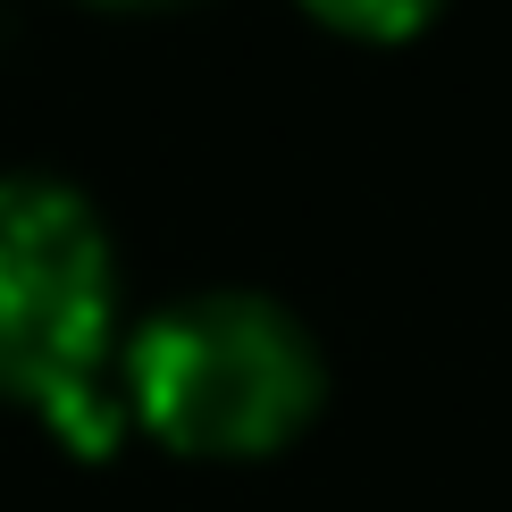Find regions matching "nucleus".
Returning a JSON list of instances; mask_svg holds the SVG:
<instances>
[{
  "mask_svg": "<svg viewBox=\"0 0 512 512\" xmlns=\"http://www.w3.org/2000/svg\"><path fill=\"white\" fill-rule=\"evenodd\" d=\"M0 395L84 462L126 437L118 252L101 210L59 177H0Z\"/></svg>",
  "mask_w": 512,
  "mask_h": 512,
  "instance_id": "obj_1",
  "label": "nucleus"
},
{
  "mask_svg": "<svg viewBox=\"0 0 512 512\" xmlns=\"http://www.w3.org/2000/svg\"><path fill=\"white\" fill-rule=\"evenodd\" d=\"M126 429L185 462H269L319 420L328 361L319 336L269 294L219 286L152 311L118 345Z\"/></svg>",
  "mask_w": 512,
  "mask_h": 512,
  "instance_id": "obj_2",
  "label": "nucleus"
},
{
  "mask_svg": "<svg viewBox=\"0 0 512 512\" xmlns=\"http://www.w3.org/2000/svg\"><path fill=\"white\" fill-rule=\"evenodd\" d=\"M303 9L345 42H412V34L437 26L445 0H303Z\"/></svg>",
  "mask_w": 512,
  "mask_h": 512,
  "instance_id": "obj_3",
  "label": "nucleus"
},
{
  "mask_svg": "<svg viewBox=\"0 0 512 512\" xmlns=\"http://www.w3.org/2000/svg\"><path fill=\"white\" fill-rule=\"evenodd\" d=\"M101 9H177V0H101Z\"/></svg>",
  "mask_w": 512,
  "mask_h": 512,
  "instance_id": "obj_4",
  "label": "nucleus"
}]
</instances>
